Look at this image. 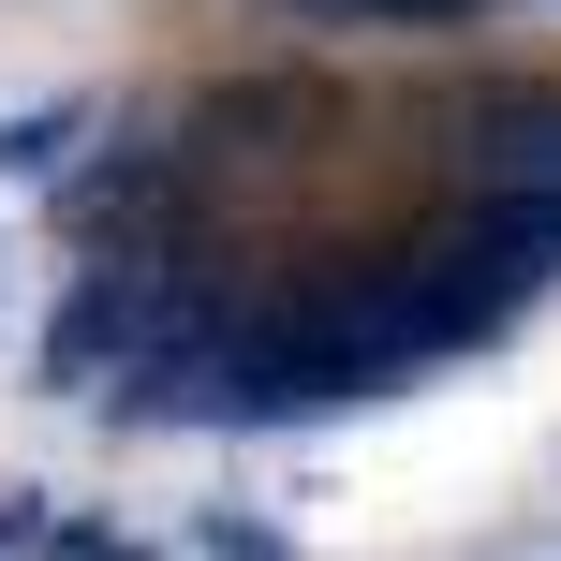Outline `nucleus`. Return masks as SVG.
<instances>
[{"instance_id": "nucleus-4", "label": "nucleus", "mask_w": 561, "mask_h": 561, "mask_svg": "<svg viewBox=\"0 0 561 561\" xmlns=\"http://www.w3.org/2000/svg\"><path fill=\"white\" fill-rule=\"evenodd\" d=\"M325 30H473L488 0H310Z\"/></svg>"}, {"instance_id": "nucleus-5", "label": "nucleus", "mask_w": 561, "mask_h": 561, "mask_svg": "<svg viewBox=\"0 0 561 561\" xmlns=\"http://www.w3.org/2000/svg\"><path fill=\"white\" fill-rule=\"evenodd\" d=\"M193 561H296V533H280V517H193Z\"/></svg>"}, {"instance_id": "nucleus-1", "label": "nucleus", "mask_w": 561, "mask_h": 561, "mask_svg": "<svg viewBox=\"0 0 561 561\" xmlns=\"http://www.w3.org/2000/svg\"><path fill=\"white\" fill-rule=\"evenodd\" d=\"M458 163H473V193L561 207V89H517L503 118H458Z\"/></svg>"}, {"instance_id": "nucleus-2", "label": "nucleus", "mask_w": 561, "mask_h": 561, "mask_svg": "<svg viewBox=\"0 0 561 561\" xmlns=\"http://www.w3.org/2000/svg\"><path fill=\"white\" fill-rule=\"evenodd\" d=\"M0 561H163V547L104 533V517H59V503H0Z\"/></svg>"}, {"instance_id": "nucleus-3", "label": "nucleus", "mask_w": 561, "mask_h": 561, "mask_svg": "<svg viewBox=\"0 0 561 561\" xmlns=\"http://www.w3.org/2000/svg\"><path fill=\"white\" fill-rule=\"evenodd\" d=\"M75 134H89V104H30V118H0V178H59V163H75Z\"/></svg>"}]
</instances>
